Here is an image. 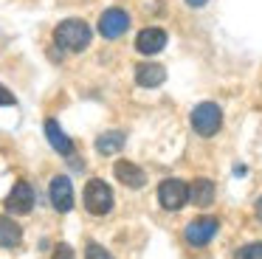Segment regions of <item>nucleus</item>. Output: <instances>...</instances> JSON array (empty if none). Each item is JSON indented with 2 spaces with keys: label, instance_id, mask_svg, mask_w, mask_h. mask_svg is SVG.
Returning <instances> with one entry per match:
<instances>
[{
  "label": "nucleus",
  "instance_id": "3",
  "mask_svg": "<svg viewBox=\"0 0 262 259\" xmlns=\"http://www.w3.org/2000/svg\"><path fill=\"white\" fill-rule=\"evenodd\" d=\"M192 127H194V133L203 135V138L217 135V130L223 127V110L214 104V101H203V104H198L192 110Z\"/></svg>",
  "mask_w": 262,
  "mask_h": 259
},
{
  "label": "nucleus",
  "instance_id": "1",
  "mask_svg": "<svg viewBox=\"0 0 262 259\" xmlns=\"http://www.w3.org/2000/svg\"><path fill=\"white\" fill-rule=\"evenodd\" d=\"M91 26H88L85 20H79V17H71V20H62L57 28H54V42H57V48L68 51V54H79V51H85L88 45H91Z\"/></svg>",
  "mask_w": 262,
  "mask_h": 259
},
{
  "label": "nucleus",
  "instance_id": "21",
  "mask_svg": "<svg viewBox=\"0 0 262 259\" xmlns=\"http://www.w3.org/2000/svg\"><path fill=\"white\" fill-rule=\"evenodd\" d=\"M256 217L262 220V197H259V200H256Z\"/></svg>",
  "mask_w": 262,
  "mask_h": 259
},
{
  "label": "nucleus",
  "instance_id": "17",
  "mask_svg": "<svg viewBox=\"0 0 262 259\" xmlns=\"http://www.w3.org/2000/svg\"><path fill=\"white\" fill-rule=\"evenodd\" d=\"M85 259H113V253L110 251H104L99 242H88V248H85Z\"/></svg>",
  "mask_w": 262,
  "mask_h": 259
},
{
  "label": "nucleus",
  "instance_id": "14",
  "mask_svg": "<svg viewBox=\"0 0 262 259\" xmlns=\"http://www.w3.org/2000/svg\"><path fill=\"white\" fill-rule=\"evenodd\" d=\"M23 242V228L12 217H0V248H17Z\"/></svg>",
  "mask_w": 262,
  "mask_h": 259
},
{
  "label": "nucleus",
  "instance_id": "9",
  "mask_svg": "<svg viewBox=\"0 0 262 259\" xmlns=\"http://www.w3.org/2000/svg\"><path fill=\"white\" fill-rule=\"evenodd\" d=\"M164 45H166V31L164 28H144V31H138V37H136L138 54H147V56L161 54Z\"/></svg>",
  "mask_w": 262,
  "mask_h": 259
},
{
  "label": "nucleus",
  "instance_id": "10",
  "mask_svg": "<svg viewBox=\"0 0 262 259\" xmlns=\"http://www.w3.org/2000/svg\"><path fill=\"white\" fill-rule=\"evenodd\" d=\"M113 175H116V180H121V183L127 186V189H141V186L147 183L144 169L136 166V163H130V161H116Z\"/></svg>",
  "mask_w": 262,
  "mask_h": 259
},
{
  "label": "nucleus",
  "instance_id": "7",
  "mask_svg": "<svg viewBox=\"0 0 262 259\" xmlns=\"http://www.w3.org/2000/svg\"><path fill=\"white\" fill-rule=\"evenodd\" d=\"M48 197H51V206L57 208L59 214H68L71 208H74V183H71V178H65V175L51 178V183H48Z\"/></svg>",
  "mask_w": 262,
  "mask_h": 259
},
{
  "label": "nucleus",
  "instance_id": "2",
  "mask_svg": "<svg viewBox=\"0 0 262 259\" xmlns=\"http://www.w3.org/2000/svg\"><path fill=\"white\" fill-rule=\"evenodd\" d=\"M82 200H85V208L93 214V217H104V214L113 211V189L99 178L88 180L85 197H82Z\"/></svg>",
  "mask_w": 262,
  "mask_h": 259
},
{
  "label": "nucleus",
  "instance_id": "8",
  "mask_svg": "<svg viewBox=\"0 0 262 259\" xmlns=\"http://www.w3.org/2000/svg\"><path fill=\"white\" fill-rule=\"evenodd\" d=\"M217 228H220L217 217H198L183 228V240H186L189 245H194V248L206 245V242H211V236L217 234Z\"/></svg>",
  "mask_w": 262,
  "mask_h": 259
},
{
  "label": "nucleus",
  "instance_id": "19",
  "mask_svg": "<svg viewBox=\"0 0 262 259\" xmlns=\"http://www.w3.org/2000/svg\"><path fill=\"white\" fill-rule=\"evenodd\" d=\"M51 259H76V256H74V248L62 242V245H57V251H54Z\"/></svg>",
  "mask_w": 262,
  "mask_h": 259
},
{
  "label": "nucleus",
  "instance_id": "5",
  "mask_svg": "<svg viewBox=\"0 0 262 259\" xmlns=\"http://www.w3.org/2000/svg\"><path fill=\"white\" fill-rule=\"evenodd\" d=\"M127 28H130V14H127L124 9H119V6H113V9H104L102 17H99V34H102L104 39H119V37H124Z\"/></svg>",
  "mask_w": 262,
  "mask_h": 259
},
{
  "label": "nucleus",
  "instance_id": "18",
  "mask_svg": "<svg viewBox=\"0 0 262 259\" xmlns=\"http://www.w3.org/2000/svg\"><path fill=\"white\" fill-rule=\"evenodd\" d=\"M17 104V99H14V93L6 88V84H0V107H12Z\"/></svg>",
  "mask_w": 262,
  "mask_h": 259
},
{
  "label": "nucleus",
  "instance_id": "16",
  "mask_svg": "<svg viewBox=\"0 0 262 259\" xmlns=\"http://www.w3.org/2000/svg\"><path fill=\"white\" fill-rule=\"evenodd\" d=\"M234 259H262V242H248V245H243Z\"/></svg>",
  "mask_w": 262,
  "mask_h": 259
},
{
  "label": "nucleus",
  "instance_id": "20",
  "mask_svg": "<svg viewBox=\"0 0 262 259\" xmlns=\"http://www.w3.org/2000/svg\"><path fill=\"white\" fill-rule=\"evenodd\" d=\"M186 3L192 6V9H200V6H206V3H209V0H186Z\"/></svg>",
  "mask_w": 262,
  "mask_h": 259
},
{
  "label": "nucleus",
  "instance_id": "12",
  "mask_svg": "<svg viewBox=\"0 0 262 259\" xmlns=\"http://www.w3.org/2000/svg\"><path fill=\"white\" fill-rule=\"evenodd\" d=\"M46 138H48V144H51L59 155H74V141L65 135V130L59 127L54 118H46Z\"/></svg>",
  "mask_w": 262,
  "mask_h": 259
},
{
  "label": "nucleus",
  "instance_id": "13",
  "mask_svg": "<svg viewBox=\"0 0 262 259\" xmlns=\"http://www.w3.org/2000/svg\"><path fill=\"white\" fill-rule=\"evenodd\" d=\"M189 200L194 203V206L206 208L214 203V183H211L209 178H198L192 186H189Z\"/></svg>",
  "mask_w": 262,
  "mask_h": 259
},
{
  "label": "nucleus",
  "instance_id": "11",
  "mask_svg": "<svg viewBox=\"0 0 262 259\" xmlns=\"http://www.w3.org/2000/svg\"><path fill=\"white\" fill-rule=\"evenodd\" d=\"M164 79H166V68L158 65V62H141V65H136V82L141 88H158V84H164Z\"/></svg>",
  "mask_w": 262,
  "mask_h": 259
},
{
  "label": "nucleus",
  "instance_id": "4",
  "mask_svg": "<svg viewBox=\"0 0 262 259\" xmlns=\"http://www.w3.org/2000/svg\"><path fill=\"white\" fill-rule=\"evenodd\" d=\"M158 203L166 208V211H181L183 206L189 203V186L178 178L161 180L158 186Z\"/></svg>",
  "mask_w": 262,
  "mask_h": 259
},
{
  "label": "nucleus",
  "instance_id": "15",
  "mask_svg": "<svg viewBox=\"0 0 262 259\" xmlns=\"http://www.w3.org/2000/svg\"><path fill=\"white\" fill-rule=\"evenodd\" d=\"M124 133H119V130H110V133L99 135L96 138V152H102V155H116V152L124 146Z\"/></svg>",
  "mask_w": 262,
  "mask_h": 259
},
{
  "label": "nucleus",
  "instance_id": "6",
  "mask_svg": "<svg viewBox=\"0 0 262 259\" xmlns=\"http://www.w3.org/2000/svg\"><path fill=\"white\" fill-rule=\"evenodd\" d=\"M6 211L14 214V217H23V214H29L31 208H34V189H31V183H26V180H17V183L12 186V191H9L6 197Z\"/></svg>",
  "mask_w": 262,
  "mask_h": 259
}]
</instances>
